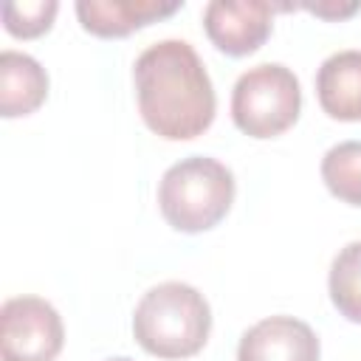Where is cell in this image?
<instances>
[{
	"mask_svg": "<svg viewBox=\"0 0 361 361\" xmlns=\"http://www.w3.org/2000/svg\"><path fill=\"white\" fill-rule=\"evenodd\" d=\"M310 14L316 17H324V20H341V17H350L355 11H361V3H347V6H336V3H322V6H305Z\"/></svg>",
	"mask_w": 361,
	"mask_h": 361,
	"instance_id": "5bb4252c",
	"label": "cell"
},
{
	"mask_svg": "<svg viewBox=\"0 0 361 361\" xmlns=\"http://www.w3.org/2000/svg\"><path fill=\"white\" fill-rule=\"evenodd\" d=\"M48 96V73L45 68L23 54L3 51L0 54V116L17 118L31 116Z\"/></svg>",
	"mask_w": 361,
	"mask_h": 361,
	"instance_id": "30bf717a",
	"label": "cell"
},
{
	"mask_svg": "<svg viewBox=\"0 0 361 361\" xmlns=\"http://www.w3.org/2000/svg\"><path fill=\"white\" fill-rule=\"evenodd\" d=\"M56 11V0H8L3 3V25L17 39H34L54 25Z\"/></svg>",
	"mask_w": 361,
	"mask_h": 361,
	"instance_id": "4fadbf2b",
	"label": "cell"
},
{
	"mask_svg": "<svg viewBox=\"0 0 361 361\" xmlns=\"http://www.w3.org/2000/svg\"><path fill=\"white\" fill-rule=\"evenodd\" d=\"M319 353L310 324L293 316H268L251 324L237 344V361H319Z\"/></svg>",
	"mask_w": 361,
	"mask_h": 361,
	"instance_id": "52a82bcc",
	"label": "cell"
},
{
	"mask_svg": "<svg viewBox=\"0 0 361 361\" xmlns=\"http://www.w3.org/2000/svg\"><path fill=\"white\" fill-rule=\"evenodd\" d=\"M322 180L333 197L361 206V141H341L322 158Z\"/></svg>",
	"mask_w": 361,
	"mask_h": 361,
	"instance_id": "7c38bea8",
	"label": "cell"
},
{
	"mask_svg": "<svg viewBox=\"0 0 361 361\" xmlns=\"http://www.w3.org/2000/svg\"><path fill=\"white\" fill-rule=\"evenodd\" d=\"M316 96L330 118L361 121V51L347 48L330 54L319 65Z\"/></svg>",
	"mask_w": 361,
	"mask_h": 361,
	"instance_id": "9c48e42d",
	"label": "cell"
},
{
	"mask_svg": "<svg viewBox=\"0 0 361 361\" xmlns=\"http://www.w3.org/2000/svg\"><path fill=\"white\" fill-rule=\"evenodd\" d=\"M183 3H158V0H79L76 17L82 28L102 39L127 37L144 25H152L164 17L180 11Z\"/></svg>",
	"mask_w": 361,
	"mask_h": 361,
	"instance_id": "ba28073f",
	"label": "cell"
},
{
	"mask_svg": "<svg viewBox=\"0 0 361 361\" xmlns=\"http://www.w3.org/2000/svg\"><path fill=\"white\" fill-rule=\"evenodd\" d=\"M209 333L212 307L206 296L186 282L149 288L133 313V336L155 358H192L203 350Z\"/></svg>",
	"mask_w": 361,
	"mask_h": 361,
	"instance_id": "7a4b0ae2",
	"label": "cell"
},
{
	"mask_svg": "<svg viewBox=\"0 0 361 361\" xmlns=\"http://www.w3.org/2000/svg\"><path fill=\"white\" fill-rule=\"evenodd\" d=\"M274 11L262 0H212L203 8V28L226 56H248L271 37Z\"/></svg>",
	"mask_w": 361,
	"mask_h": 361,
	"instance_id": "8992f818",
	"label": "cell"
},
{
	"mask_svg": "<svg viewBox=\"0 0 361 361\" xmlns=\"http://www.w3.org/2000/svg\"><path fill=\"white\" fill-rule=\"evenodd\" d=\"M234 175L209 155L172 164L158 183V209L175 231L197 234L214 228L234 203Z\"/></svg>",
	"mask_w": 361,
	"mask_h": 361,
	"instance_id": "3957f363",
	"label": "cell"
},
{
	"mask_svg": "<svg viewBox=\"0 0 361 361\" xmlns=\"http://www.w3.org/2000/svg\"><path fill=\"white\" fill-rule=\"evenodd\" d=\"M144 124L166 141H189L209 130L217 110L214 85L186 39H161L133 65Z\"/></svg>",
	"mask_w": 361,
	"mask_h": 361,
	"instance_id": "6da1fadb",
	"label": "cell"
},
{
	"mask_svg": "<svg viewBox=\"0 0 361 361\" xmlns=\"http://www.w3.org/2000/svg\"><path fill=\"white\" fill-rule=\"evenodd\" d=\"M327 288L336 310L344 319L361 324V240L347 243L333 257Z\"/></svg>",
	"mask_w": 361,
	"mask_h": 361,
	"instance_id": "8fae6325",
	"label": "cell"
},
{
	"mask_svg": "<svg viewBox=\"0 0 361 361\" xmlns=\"http://www.w3.org/2000/svg\"><path fill=\"white\" fill-rule=\"evenodd\" d=\"M302 87L290 68L262 62L240 73L231 90V118L251 138H276L296 124Z\"/></svg>",
	"mask_w": 361,
	"mask_h": 361,
	"instance_id": "277c9868",
	"label": "cell"
},
{
	"mask_svg": "<svg viewBox=\"0 0 361 361\" xmlns=\"http://www.w3.org/2000/svg\"><path fill=\"white\" fill-rule=\"evenodd\" d=\"M107 361H133V358H124V355H121V358H107Z\"/></svg>",
	"mask_w": 361,
	"mask_h": 361,
	"instance_id": "9a60e30c",
	"label": "cell"
},
{
	"mask_svg": "<svg viewBox=\"0 0 361 361\" xmlns=\"http://www.w3.org/2000/svg\"><path fill=\"white\" fill-rule=\"evenodd\" d=\"M65 327L56 307L39 296H14L0 307L3 361H54L62 353Z\"/></svg>",
	"mask_w": 361,
	"mask_h": 361,
	"instance_id": "5b68a950",
	"label": "cell"
}]
</instances>
